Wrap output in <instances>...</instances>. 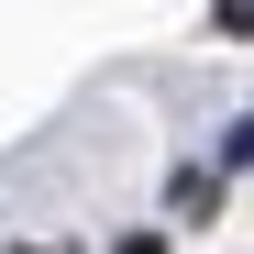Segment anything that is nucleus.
Listing matches in <instances>:
<instances>
[{
  "mask_svg": "<svg viewBox=\"0 0 254 254\" xmlns=\"http://www.w3.org/2000/svg\"><path fill=\"white\" fill-rule=\"evenodd\" d=\"M122 254H166V243H155V232H144V243H122Z\"/></svg>",
  "mask_w": 254,
  "mask_h": 254,
  "instance_id": "obj_1",
  "label": "nucleus"
}]
</instances>
